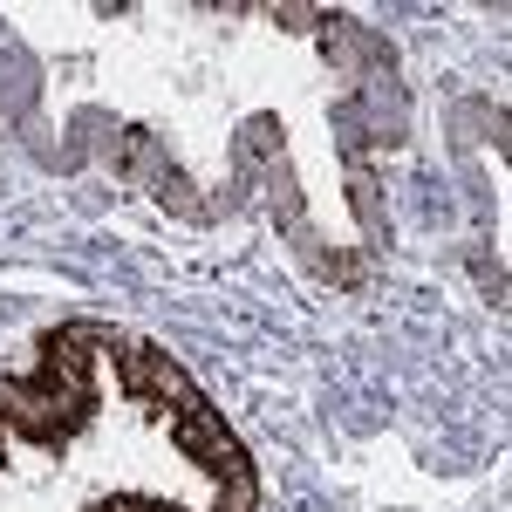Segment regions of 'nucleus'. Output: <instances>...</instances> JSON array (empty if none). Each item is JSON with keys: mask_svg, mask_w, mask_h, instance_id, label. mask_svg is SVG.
Masks as SVG:
<instances>
[{"mask_svg": "<svg viewBox=\"0 0 512 512\" xmlns=\"http://www.w3.org/2000/svg\"><path fill=\"white\" fill-rule=\"evenodd\" d=\"M103 362H117V390L130 396V403H151V410H164V417H185V410L205 403V390L178 369V355L158 349V342H123L117 335Z\"/></svg>", "mask_w": 512, "mask_h": 512, "instance_id": "1", "label": "nucleus"}, {"mask_svg": "<svg viewBox=\"0 0 512 512\" xmlns=\"http://www.w3.org/2000/svg\"><path fill=\"white\" fill-rule=\"evenodd\" d=\"M171 444H178V458H192V465L212 478V485H226V478L253 472V458H246V444L226 431L219 403H198V410H185V417H171Z\"/></svg>", "mask_w": 512, "mask_h": 512, "instance_id": "2", "label": "nucleus"}]
</instances>
